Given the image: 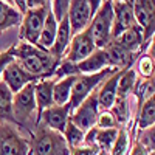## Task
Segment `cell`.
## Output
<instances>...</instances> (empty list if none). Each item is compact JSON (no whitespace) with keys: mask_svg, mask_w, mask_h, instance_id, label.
I'll return each mask as SVG.
<instances>
[{"mask_svg":"<svg viewBox=\"0 0 155 155\" xmlns=\"http://www.w3.org/2000/svg\"><path fill=\"white\" fill-rule=\"evenodd\" d=\"M2 2H5V3H8V5L12 6V0H2Z\"/></svg>","mask_w":155,"mask_h":155,"instance_id":"41","label":"cell"},{"mask_svg":"<svg viewBox=\"0 0 155 155\" xmlns=\"http://www.w3.org/2000/svg\"><path fill=\"white\" fill-rule=\"evenodd\" d=\"M99 112L101 110H99V106H98L96 90H95L93 93H90L81 104L70 113V121L73 124H76L81 130L87 132L88 129L95 127Z\"/></svg>","mask_w":155,"mask_h":155,"instance_id":"9","label":"cell"},{"mask_svg":"<svg viewBox=\"0 0 155 155\" xmlns=\"http://www.w3.org/2000/svg\"><path fill=\"white\" fill-rule=\"evenodd\" d=\"M113 8V28H112V39H115L118 34L126 31L127 28L137 25L134 17L132 3L123 2V0H112Z\"/></svg>","mask_w":155,"mask_h":155,"instance_id":"13","label":"cell"},{"mask_svg":"<svg viewBox=\"0 0 155 155\" xmlns=\"http://www.w3.org/2000/svg\"><path fill=\"white\" fill-rule=\"evenodd\" d=\"M22 17L23 14H20L14 6L0 0V33H3L9 28H14V27H20Z\"/></svg>","mask_w":155,"mask_h":155,"instance_id":"24","label":"cell"},{"mask_svg":"<svg viewBox=\"0 0 155 155\" xmlns=\"http://www.w3.org/2000/svg\"><path fill=\"white\" fill-rule=\"evenodd\" d=\"M12 54L20 65L28 73L36 76L39 81L53 78L58 64L61 62V59L51 54L48 50L20 41L17 44H12Z\"/></svg>","mask_w":155,"mask_h":155,"instance_id":"1","label":"cell"},{"mask_svg":"<svg viewBox=\"0 0 155 155\" xmlns=\"http://www.w3.org/2000/svg\"><path fill=\"white\" fill-rule=\"evenodd\" d=\"M113 71H115V68H106L102 71L93 73V74H78L74 82H73L71 95H70V101H68L70 110L73 112L90 93H93L101 85V82L104 81L107 76H110Z\"/></svg>","mask_w":155,"mask_h":155,"instance_id":"5","label":"cell"},{"mask_svg":"<svg viewBox=\"0 0 155 155\" xmlns=\"http://www.w3.org/2000/svg\"><path fill=\"white\" fill-rule=\"evenodd\" d=\"M58 19L54 17L53 11H48L47 14V19L44 22V27L41 30V34H39V41H37V47H41L44 50H48L53 47V42H54V37H56V31H58Z\"/></svg>","mask_w":155,"mask_h":155,"instance_id":"21","label":"cell"},{"mask_svg":"<svg viewBox=\"0 0 155 155\" xmlns=\"http://www.w3.org/2000/svg\"><path fill=\"white\" fill-rule=\"evenodd\" d=\"M14 59V54H12V45L9 48H6L5 51H0V79H2V73L5 70V67Z\"/></svg>","mask_w":155,"mask_h":155,"instance_id":"36","label":"cell"},{"mask_svg":"<svg viewBox=\"0 0 155 155\" xmlns=\"http://www.w3.org/2000/svg\"><path fill=\"white\" fill-rule=\"evenodd\" d=\"M116 44H120L121 47H124L126 50L132 51V53H138L141 54L144 51V37H143V30H141L138 25L127 28L126 31H123L121 34H118L115 39Z\"/></svg>","mask_w":155,"mask_h":155,"instance_id":"17","label":"cell"},{"mask_svg":"<svg viewBox=\"0 0 155 155\" xmlns=\"http://www.w3.org/2000/svg\"><path fill=\"white\" fill-rule=\"evenodd\" d=\"M107 53L109 59V67L115 70H127L134 65L135 59L140 56L138 53H132V51L126 50L120 44H116L115 41H110L107 47L104 48Z\"/></svg>","mask_w":155,"mask_h":155,"instance_id":"15","label":"cell"},{"mask_svg":"<svg viewBox=\"0 0 155 155\" xmlns=\"http://www.w3.org/2000/svg\"><path fill=\"white\" fill-rule=\"evenodd\" d=\"M30 138L11 123H0V155H28Z\"/></svg>","mask_w":155,"mask_h":155,"instance_id":"6","label":"cell"},{"mask_svg":"<svg viewBox=\"0 0 155 155\" xmlns=\"http://www.w3.org/2000/svg\"><path fill=\"white\" fill-rule=\"evenodd\" d=\"M138 116L135 118V130L146 129L155 124V96L146 99L138 109Z\"/></svg>","mask_w":155,"mask_h":155,"instance_id":"25","label":"cell"},{"mask_svg":"<svg viewBox=\"0 0 155 155\" xmlns=\"http://www.w3.org/2000/svg\"><path fill=\"white\" fill-rule=\"evenodd\" d=\"M53 87L54 78H47L34 82V99L37 106V118L45 109L53 106Z\"/></svg>","mask_w":155,"mask_h":155,"instance_id":"19","label":"cell"},{"mask_svg":"<svg viewBox=\"0 0 155 155\" xmlns=\"http://www.w3.org/2000/svg\"><path fill=\"white\" fill-rule=\"evenodd\" d=\"M71 30H70V23L67 16H64L59 22H58V31H56V37H54V42L53 47L50 48V53L54 54L56 58L62 59L64 53L67 51L70 41H71Z\"/></svg>","mask_w":155,"mask_h":155,"instance_id":"20","label":"cell"},{"mask_svg":"<svg viewBox=\"0 0 155 155\" xmlns=\"http://www.w3.org/2000/svg\"><path fill=\"white\" fill-rule=\"evenodd\" d=\"M101 150L96 144H81L70 147V155H98Z\"/></svg>","mask_w":155,"mask_h":155,"instance_id":"35","label":"cell"},{"mask_svg":"<svg viewBox=\"0 0 155 155\" xmlns=\"http://www.w3.org/2000/svg\"><path fill=\"white\" fill-rule=\"evenodd\" d=\"M98 129H120L118 123H116L115 116L110 110H101L98 118H96V124Z\"/></svg>","mask_w":155,"mask_h":155,"instance_id":"33","label":"cell"},{"mask_svg":"<svg viewBox=\"0 0 155 155\" xmlns=\"http://www.w3.org/2000/svg\"><path fill=\"white\" fill-rule=\"evenodd\" d=\"M30 155H70V147L61 132L37 123L30 137Z\"/></svg>","mask_w":155,"mask_h":155,"instance_id":"3","label":"cell"},{"mask_svg":"<svg viewBox=\"0 0 155 155\" xmlns=\"http://www.w3.org/2000/svg\"><path fill=\"white\" fill-rule=\"evenodd\" d=\"M123 2H129V3H132V0H123Z\"/></svg>","mask_w":155,"mask_h":155,"instance_id":"43","label":"cell"},{"mask_svg":"<svg viewBox=\"0 0 155 155\" xmlns=\"http://www.w3.org/2000/svg\"><path fill=\"white\" fill-rule=\"evenodd\" d=\"M102 2L104 0H87V3L90 6V11H92V14H95V12L99 9V6L102 5Z\"/></svg>","mask_w":155,"mask_h":155,"instance_id":"40","label":"cell"},{"mask_svg":"<svg viewBox=\"0 0 155 155\" xmlns=\"http://www.w3.org/2000/svg\"><path fill=\"white\" fill-rule=\"evenodd\" d=\"M12 6H14L20 14L27 12V0H12Z\"/></svg>","mask_w":155,"mask_h":155,"instance_id":"39","label":"cell"},{"mask_svg":"<svg viewBox=\"0 0 155 155\" xmlns=\"http://www.w3.org/2000/svg\"><path fill=\"white\" fill-rule=\"evenodd\" d=\"M132 9L137 25L143 30L144 50L153 41L155 31V0H132Z\"/></svg>","mask_w":155,"mask_h":155,"instance_id":"8","label":"cell"},{"mask_svg":"<svg viewBox=\"0 0 155 155\" xmlns=\"http://www.w3.org/2000/svg\"><path fill=\"white\" fill-rule=\"evenodd\" d=\"M118 134V129H98L95 135V144L99 147L101 152H106L109 155V150L113 146V141Z\"/></svg>","mask_w":155,"mask_h":155,"instance_id":"29","label":"cell"},{"mask_svg":"<svg viewBox=\"0 0 155 155\" xmlns=\"http://www.w3.org/2000/svg\"><path fill=\"white\" fill-rule=\"evenodd\" d=\"M135 132H137V134H134L135 143L141 144L149 152L155 150V127L153 126L146 127V129H138V130H135Z\"/></svg>","mask_w":155,"mask_h":155,"instance_id":"31","label":"cell"},{"mask_svg":"<svg viewBox=\"0 0 155 155\" xmlns=\"http://www.w3.org/2000/svg\"><path fill=\"white\" fill-rule=\"evenodd\" d=\"M0 81H3L12 93H17L23 87H27L28 84H34L39 79L36 76H33L31 73H28L16 59H12L5 67V70L2 73V79Z\"/></svg>","mask_w":155,"mask_h":155,"instance_id":"11","label":"cell"},{"mask_svg":"<svg viewBox=\"0 0 155 155\" xmlns=\"http://www.w3.org/2000/svg\"><path fill=\"white\" fill-rule=\"evenodd\" d=\"M12 96L14 93L6 87L3 81H0V123H11L12 121Z\"/></svg>","mask_w":155,"mask_h":155,"instance_id":"27","label":"cell"},{"mask_svg":"<svg viewBox=\"0 0 155 155\" xmlns=\"http://www.w3.org/2000/svg\"><path fill=\"white\" fill-rule=\"evenodd\" d=\"M50 8L51 5H47L42 8H34V9H27V12L22 17V23H20V31H19L20 42L37 45L39 34H41V30L44 27V22L47 19Z\"/></svg>","mask_w":155,"mask_h":155,"instance_id":"7","label":"cell"},{"mask_svg":"<svg viewBox=\"0 0 155 155\" xmlns=\"http://www.w3.org/2000/svg\"><path fill=\"white\" fill-rule=\"evenodd\" d=\"M123 70H115L110 76H107L101 85L96 88V99L99 110H110L113 102L116 99V85H118V79Z\"/></svg>","mask_w":155,"mask_h":155,"instance_id":"16","label":"cell"},{"mask_svg":"<svg viewBox=\"0 0 155 155\" xmlns=\"http://www.w3.org/2000/svg\"><path fill=\"white\" fill-rule=\"evenodd\" d=\"M134 144V130L127 127H120L113 146L109 150V155H127Z\"/></svg>","mask_w":155,"mask_h":155,"instance_id":"26","label":"cell"},{"mask_svg":"<svg viewBox=\"0 0 155 155\" xmlns=\"http://www.w3.org/2000/svg\"><path fill=\"white\" fill-rule=\"evenodd\" d=\"M67 19L70 23L71 34H78L88 28L90 22H92V11L87 3V0H70L68 8H67Z\"/></svg>","mask_w":155,"mask_h":155,"instance_id":"12","label":"cell"},{"mask_svg":"<svg viewBox=\"0 0 155 155\" xmlns=\"http://www.w3.org/2000/svg\"><path fill=\"white\" fill-rule=\"evenodd\" d=\"M149 155H155V150H152V152H149Z\"/></svg>","mask_w":155,"mask_h":155,"instance_id":"42","label":"cell"},{"mask_svg":"<svg viewBox=\"0 0 155 155\" xmlns=\"http://www.w3.org/2000/svg\"><path fill=\"white\" fill-rule=\"evenodd\" d=\"M50 5V0H27V9H34V8H42Z\"/></svg>","mask_w":155,"mask_h":155,"instance_id":"38","label":"cell"},{"mask_svg":"<svg viewBox=\"0 0 155 155\" xmlns=\"http://www.w3.org/2000/svg\"><path fill=\"white\" fill-rule=\"evenodd\" d=\"M74 79H76V76H65V78H61V79H54V87H53V104L54 106L68 104Z\"/></svg>","mask_w":155,"mask_h":155,"instance_id":"22","label":"cell"},{"mask_svg":"<svg viewBox=\"0 0 155 155\" xmlns=\"http://www.w3.org/2000/svg\"><path fill=\"white\" fill-rule=\"evenodd\" d=\"M79 71H78L76 64L68 62L65 59H61V62L58 64V67L54 70V79H61V78H65V76H78Z\"/></svg>","mask_w":155,"mask_h":155,"instance_id":"32","label":"cell"},{"mask_svg":"<svg viewBox=\"0 0 155 155\" xmlns=\"http://www.w3.org/2000/svg\"><path fill=\"white\" fill-rule=\"evenodd\" d=\"M12 121L20 132L31 137L37 124V106L34 99V84H28L12 96Z\"/></svg>","mask_w":155,"mask_h":155,"instance_id":"2","label":"cell"},{"mask_svg":"<svg viewBox=\"0 0 155 155\" xmlns=\"http://www.w3.org/2000/svg\"><path fill=\"white\" fill-rule=\"evenodd\" d=\"M62 135H64V138H65L68 147H76V146L84 144V135H85V132L81 130V129L78 127L76 124H73L70 120L65 124V129H64Z\"/></svg>","mask_w":155,"mask_h":155,"instance_id":"30","label":"cell"},{"mask_svg":"<svg viewBox=\"0 0 155 155\" xmlns=\"http://www.w3.org/2000/svg\"><path fill=\"white\" fill-rule=\"evenodd\" d=\"M95 50H96V45H95V41L92 37V33H90L88 28H85L84 31L71 36L70 45H68L67 51L64 53L62 59L78 64L82 59H85L87 56H90Z\"/></svg>","mask_w":155,"mask_h":155,"instance_id":"10","label":"cell"},{"mask_svg":"<svg viewBox=\"0 0 155 155\" xmlns=\"http://www.w3.org/2000/svg\"><path fill=\"white\" fill-rule=\"evenodd\" d=\"M70 0H50V5H51V11L58 20H61L64 16L67 14V8H68Z\"/></svg>","mask_w":155,"mask_h":155,"instance_id":"34","label":"cell"},{"mask_svg":"<svg viewBox=\"0 0 155 155\" xmlns=\"http://www.w3.org/2000/svg\"><path fill=\"white\" fill-rule=\"evenodd\" d=\"M127 155H149V150H146L141 144H138V143L134 141V144H132V147H130V150H129Z\"/></svg>","mask_w":155,"mask_h":155,"instance_id":"37","label":"cell"},{"mask_svg":"<svg viewBox=\"0 0 155 155\" xmlns=\"http://www.w3.org/2000/svg\"><path fill=\"white\" fill-rule=\"evenodd\" d=\"M70 107L67 106H51L48 109H45L37 118V123H42L44 126H47L48 129H53L56 132H64L65 124L70 120Z\"/></svg>","mask_w":155,"mask_h":155,"instance_id":"14","label":"cell"},{"mask_svg":"<svg viewBox=\"0 0 155 155\" xmlns=\"http://www.w3.org/2000/svg\"><path fill=\"white\" fill-rule=\"evenodd\" d=\"M132 68L135 70V73L138 74L140 79H149V78H153V70H155V61H153V56L147 54V53H141L135 62Z\"/></svg>","mask_w":155,"mask_h":155,"instance_id":"28","label":"cell"},{"mask_svg":"<svg viewBox=\"0 0 155 155\" xmlns=\"http://www.w3.org/2000/svg\"><path fill=\"white\" fill-rule=\"evenodd\" d=\"M28 155H30V153H28Z\"/></svg>","mask_w":155,"mask_h":155,"instance_id":"44","label":"cell"},{"mask_svg":"<svg viewBox=\"0 0 155 155\" xmlns=\"http://www.w3.org/2000/svg\"><path fill=\"white\" fill-rule=\"evenodd\" d=\"M112 28H113V8L112 0H104L99 9L93 14L88 30L92 33L96 48H106L112 41Z\"/></svg>","mask_w":155,"mask_h":155,"instance_id":"4","label":"cell"},{"mask_svg":"<svg viewBox=\"0 0 155 155\" xmlns=\"http://www.w3.org/2000/svg\"><path fill=\"white\" fill-rule=\"evenodd\" d=\"M138 79L140 78L132 67L127 70H123V73L120 74V79H118V85H116V98L132 96L135 93Z\"/></svg>","mask_w":155,"mask_h":155,"instance_id":"23","label":"cell"},{"mask_svg":"<svg viewBox=\"0 0 155 155\" xmlns=\"http://www.w3.org/2000/svg\"><path fill=\"white\" fill-rule=\"evenodd\" d=\"M76 67H78L79 74H93V73L106 70V68H110L106 50L104 48H96L90 56H87L81 62H78Z\"/></svg>","mask_w":155,"mask_h":155,"instance_id":"18","label":"cell"}]
</instances>
